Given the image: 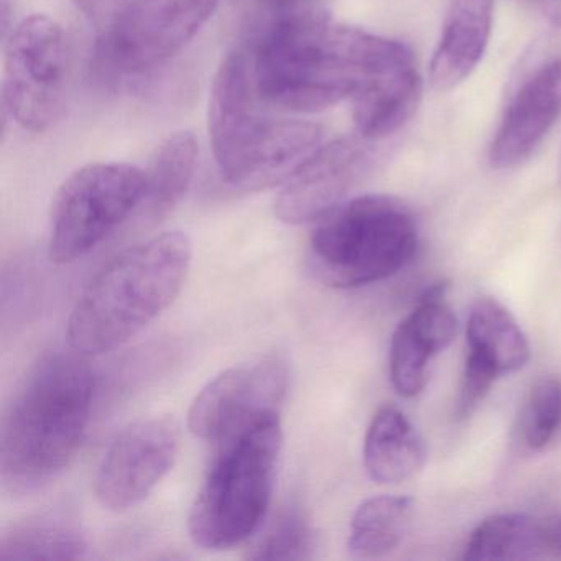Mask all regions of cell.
Listing matches in <instances>:
<instances>
[{
	"mask_svg": "<svg viewBox=\"0 0 561 561\" xmlns=\"http://www.w3.org/2000/svg\"><path fill=\"white\" fill-rule=\"evenodd\" d=\"M96 377L84 356L42 357L8 407L0 433V478L8 491L31 494L57 481L87 438Z\"/></svg>",
	"mask_w": 561,
	"mask_h": 561,
	"instance_id": "6da1fadb",
	"label": "cell"
},
{
	"mask_svg": "<svg viewBox=\"0 0 561 561\" xmlns=\"http://www.w3.org/2000/svg\"><path fill=\"white\" fill-rule=\"evenodd\" d=\"M188 236L169 231L124 249L84 287L68 318V344L84 357L129 343L175 301L192 265Z\"/></svg>",
	"mask_w": 561,
	"mask_h": 561,
	"instance_id": "7a4b0ae2",
	"label": "cell"
},
{
	"mask_svg": "<svg viewBox=\"0 0 561 561\" xmlns=\"http://www.w3.org/2000/svg\"><path fill=\"white\" fill-rule=\"evenodd\" d=\"M249 44L262 101L311 114L356 96L373 71L379 35L334 24L324 14L275 28Z\"/></svg>",
	"mask_w": 561,
	"mask_h": 561,
	"instance_id": "3957f363",
	"label": "cell"
},
{
	"mask_svg": "<svg viewBox=\"0 0 561 561\" xmlns=\"http://www.w3.org/2000/svg\"><path fill=\"white\" fill-rule=\"evenodd\" d=\"M248 51H231L219 65L209 96L208 130L222 180L257 192L284 183L323 142V129L264 113Z\"/></svg>",
	"mask_w": 561,
	"mask_h": 561,
	"instance_id": "277c9868",
	"label": "cell"
},
{
	"mask_svg": "<svg viewBox=\"0 0 561 561\" xmlns=\"http://www.w3.org/2000/svg\"><path fill=\"white\" fill-rule=\"evenodd\" d=\"M213 446L188 534L205 550H229L264 527L284 446L280 413L262 416Z\"/></svg>",
	"mask_w": 561,
	"mask_h": 561,
	"instance_id": "5b68a950",
	"label": "cell"
},
{
	"mask_svg": "<svg viewBox=\"0 0 561 561\" xmlns=\"http://www.w3.org/2000/svg\"><path fill=\"white\" fill-rule=\"evenodd\" d=\"M419 241V222L405 203L387 195L357 196L318 219L310 264L328 287H364L405 268Z\"/></svg>",
	"mask_w": 561,
	"mask_h": 561,
	"instance_id": "8992f818",
	"label": "cell"
},
{
	"mask_svg": "<svg viewBox=\"0 0 561 561\" xmlns=\"http://www.w3.org/2000/svg\"><path fill=\"white\" fill-rule=\"evenodd\" d=\"M146 196V172L124 162H98L71 173L54 198L48 255L71 264L129 221Z\"/></svg>",
	"mask_w": 561,
	"mask_h": 561,
	"instance_id": "52a82bcc",
	"label": "cell"
},
{
	"mask_svg": "<svg viewBox=\"0 0 561 561\" xmlns=\"http://www.w3.org/2000/svg\"><path fill=\"white\" fill-rule=\"evenodd\" d=\"M68 48L64 28L35 14L15 25L4 45L2 103L9 116L31 133L50 129L67 98Z\"/></svg>",
	"mask_w": 561,
	"mask_h": 561,
	"instance_id": "ba28073f",
	"label": "cell"
},
{
	"mask_svg": "<svg viewBox=\"0 0 561 561\" xmlns=\"http://www.w3.org/2000/svg\"><path fill=\"white\" fill-rule=\"evenodd\" d=\"M219 0H130L117 31L94 44L96 73L110 83L175 57L215 14Z\"/></svg>",
	"mask_w": 561,
	"mask_h": 561,
	"instance_id": "9c48e42d",
	"label": "cell"
},
{
	"mask_svg": "<svg viewBox=\"0 0 561 561\" xmlns=\"http://www.w3.org/2000/svg\"><path fill=\"white\" fill-rule=\"evenodd\" d=\"M288 379L287 360L275 354L228 367L193 400L190 432L216 445L262 416L280 413Z\"/></svg>",
	"mask_w": 561,
	"mask_h": 561,
	"instance_id": "30bf717a",
	"label": "cell"
},
{
	"mask_svg": "<svg viewBox=\"0 0 561 561\" xmlns=\"http://www.w3.org/2000/svg\"><path fill=\"white\" fill-rule=\"evenodd\" d=\"M182 433L172 416L137 420L117 433L96 472V497L114 512L142 504L172 471Z\"/></svg>",
	"mask_w": 561,
	"mask_h": 561,
	"instance_id": "8fae6325",
	"label": "cell"
},
{
	"mask_svg": "<svg viewBox=\"0 0 561 561\" xmlns=\"http://www.w3.org/2000/svg\"><path fill=\"white\" fill-rule=\"evenodd\" d=\"M373 144L357 136L318 147L285 180L275 199V216L285 225H308L346 202L373 169Z\"/></svg>",
	"mask_w": 561,
	"mask_h": 561,
	"instance_id": "7c38bea8",
	"label": "cell"
},
{
	"mask_svg": "<svg viewBox=\"0 0 561 561\" xmlns=\"http://www.w3.org/2000/svg\"><path fill=\"white\" fill-rule=\"evenodd\" d=\"M561 116V60L535 71L512 98L489 149L495 170L527 162Z\"/></svg>",
	"mask_w": 561,
	"mask_h": 561,
	"instance_id": "4fadbf2b",
	"label": "cell"
},
{
	"mask_svg": "<svg viewBox=\"0 0 561 561\" xmlns=\"http://www.w3.org/2000/svg\"><path fill=\"white\" fill-rule=\"evenodd\" d=\"M494 0H453L430 64L436 91L455 90L481 64L491 38Z\"/></svg>",
	"mask_w": 561,
	"mask_h": 561,
	"instance_id": "5bb4252c",
	"label": "cell"
},
{
	"mask_svg": "<svg viewBox=\"0 0 561 561\" xmlns=\"http://www.w3.org/2000/svg\"><path fill=\"white\" fill-rule=\"evenodd\" d=\"M364 468L379 484L415 478L426 461V446L415 426L396 407L374 415L364 439Z\"/></svg>",
	"mask_w": 561,
	"mask_h": 561,
	"instance_id": "9a60e30c",
	"label": "cell"
},
{
	"mask_svg": "<svg viewBox=\"0 0 561 561\" xmlns=\"http://www.w3.org/2000/svg\"><path fill=\"white\" fill-rule=\"evenodd\" d=\"M422 100V78L416 67L383 78L353 98L357 136L380 142L399 133Z\"/></svg>",
	"mask_w": 561,
	"mask_h": 561,
	"instance_id": "2e32d148",
	"label": "cell"
},
{
	"mask_svg": "<svg viewBox=\"0 0 561 561\" xmlns=\"http://www.w3.org/2000/svg\"><path fill=\"white\" fill-rule=\"evenodd\" d=\"M468 351L488 360L499 376L517 373L530 360V344L511 311L494 298H479L469 311Z\"/></svg>",
	"mask_w": 561,
	"mask_h": 561,
	"instance_id": "e0dca14e",
	"label": "cell"
},
{
	"mask_svg": "<svg viewBox=\"0 0 561 561\" xmlns=\"http://www.w3.org/2000/svg\"><path fill=\"white\" fill-rule=\"evenodd\" d=\"M198 165V142L192 133L167 137L146 170V196L140 211L149 219L169 215L188 192Z\"/></svg>",
	"mask_w": 561,
	"mask_h": 561,
	"instance_id": "ac0fdd59",
	"label": "cell"
},
{
	"mask_svg": "<svg viewBox=\"0 0 561 561\" xmlns=\"http://www.w3.org/2000/svg\"><path fill=\"white\" fill-rule=\"evenodd\" d=\"M413 511L415 504L405 495L366 499L351 518L347 550L360 560L389 557L405 540Z\"/></svg>",
	"mask_w": 561,
	"mask_h": 561,
	"instance_id": "d6986e66",
	"label": "cell"
},
{
	"mask_svg": "<svg viewBox=\"0 0 561 561\" xmlns=\"http://www.w3.org/2000/svg\"><path fill=\"white\" fill-rule=\"evenodd\" d=\"M88 551L87 538L64 515L44 514L11 525L0 537V560H78Z\"/></svg>",
	"mask_w": 561,
	"mask_h": 561,
	"instance_id": "ffe728a7",
	"label": "cell"
},
{
	"mask_svg": "<svg viewBox=\"0 0 561 561\" xmlns=\"http://www.w3.org/2000/svg\"><path fill=\"white\" fill-rule=\"evenodd\" d=\"M462 558L469 561L545 560L543 517L491 515L474 528Z\"/></svg>",
	"mask_w": 561,
	"mask_h": 561,
	"instance_id": "44dd1931",
	"label": "cell"
},
{
	"mask_svg": "<svg viewBox=\"0 0 561 561\" xmlns=\"http://www.w3.org/2000/svg\"><path fill=\"white\" fill-rule=\"evenodd\" d=\"M314 531L307 511L298 502L284 505L274 520L249 545V560H311Z\"/></svg>",
	"mask_w": 561,
	"mask_h": 561,
	"instance_id": "7402d4cb",
	"label": "cell"
},
{
	"mask_svg": "<svg viewBox=\"0 0 561 561\" xmlns=\"http://www.w3.org/2000/svg\"><path fill=\"white\" fill-rule=\"evenodd\" d=\"M436 354L432 344L405 318L393 331L390 341L389 366L393 389L405 399L422 393L428 363Z\"/></svg>",
	"mask_w": 561,
	"mask_h": 561,
	"instance_id": "603a6c76",
	"label": "cell"
},
{
	"mask_svg": "<svg viewBox=\"0 0 561 561\" xmlns=\"http://www.w3.org/2000/svg\"><path fill=\"white\" fill-rule=\"evenodd\" d=\"M561 428V380L545 377L531 387L520 413L522 442L531 451L547 448Z\"/></svg>",
	"mask_w": 561,
	"mask_h": 561,
	"instance_id": "cb8c5ba5",
	"label": "cell"
},
{
	"mask_svg": "<svg viewBox=\"0 0 561 561\" xmlns=\"http://www.w3.org/2000/svg\"><path fill=\"white\" fill-rule=\"evenodd\" d=\"M324 14V0H245V32L252 42L275 28Z\"/></svg>",
	"mask_w": 561,
	"mask_h": 561,
	"instance_id": "d4e9b609",
	"label": "cell"
},
{
	"mask_svg": "<svg viewBox=\"0 0 561 561\" xmlns=\"http://www.w3.org/2000/svg\"><path fill=\"white\" fill-rule=\"evenodd\" d=\"M497 377V370L488 360L469 351L465 370H462L461 386H459L458 405H456L458 419H468L478 409L479 403L491 392V387L494 386Z\"/></svg>",
	"mask_w": 561,
	"mask_h": 561,
	"instance_id": "484cf974",
	"label": "cell"
},
{
	"mask_svg": "<svg viewBox=\"0 0 561 561\" xmlns=\"http://www.w3.org/2000/svg\"><path fill=\"white\" fill-rule=\"evenodd\" d=\"M130 0H73L78 11L96 34V42H106L123 22Z\"/></svg>",
	"mask_w": 561,
	"mask_h": 561,
	"instance_id": "4316f807",
	"label": "cell"
},
{
	"mask_svg": "<svg viewBox=\"0 0 561 561\" xmlns=\"http://www.w3.org/2000/svg\"><path fill=\"white\" fill-rule=\"evenodd\" d=\"M543 528L548 560H561V514L543 517Z\"/></svg>",
	"mask_w": 561,
	"mask_h": 561,
	"instance_id": "83f0119b",
	"label": "cell"
},
{
	"mask_svg": "<svg viewBox=\"0 0 561 561\" xmlns=\"http://www.w3.org/2000/svg\"><path fill=\"white\" fill-rule=\"evenodd\" d=\"M522 2L540 12L551 24L561 27V0H522Z\"/></svg>",
	"mask_w": 561,
	"mask_h": 561,
	"instance_id": "f1b7e54d",
	"label": "cell"
}]
</instances>
